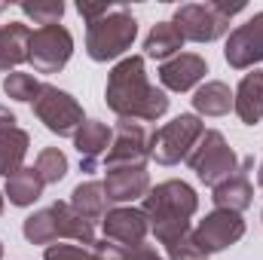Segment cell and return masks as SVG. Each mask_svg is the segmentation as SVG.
Segmentation results:
<instances>
[{"instance_id": "obj_22", "label": "cell", "mask_w": 263, "mask_h": 260, "mask_svg": "<svg viewBox=\"0 0 263 260\" xmlns=\"http://www.w3.org/2000/svg\"><path fill=\"white\" fill-rule=\"evenodd\" d=\"M196 117H227L233 110V89L223 80H205L193 92Z\"/></svg>"}, {"instance_id": "obj_25", "label": "cell", "mask_w": 263, "mask_h": 260, "mask_svg": "<svg viewBox=\"0 0 263 260\" xmlns=\"http://www.w3.org/2000/svg\"><path fill=\"white\" fill-rule=\"evenodd\" d=\"M43 83L34 77V73H22V70H12L3 77V92L12 98V101H25V104H34L37 95H40Z\"/></svg>"}, {"instance_id": "obj_36", "label": "cell", "mask_w": 263, "mask_h": 260, "mask_svg": "<svg viewBox=\"0 0 263 260\" xmlns=\"http://www.w3.org/2000/svg\"><path fill=\"white\" fill-rule=\"evenodd\" d=\"M0 12H6V3H0Z\"/></svg>"}, {"instance_id": "obj_11", "label": "cell", "mask_w": 263, "mask_h": 260, "mask_svg": "<svg viewBox=\"0 0 263 260\" xmlns=\"http://www.w3.org/2000/svg\"><path fill=\"white\" fill-rule=\"evenodd\" d=\"M150 159V135L141 123L135 120H120L114 129V141L101 159L104 169H117V165H147Z\"/></svg>"}, {"instance_id": "obj_19", "label": "cell", "mask_w": 263, "mask_h": 260, "mask_svg": "<svg viewBox=\"0 0 263 260\" xmlns=\"http://www.w3.org/2000/svg\"><path fill=\"white\" fill-rule=\"evenodd\" d=\"M28 43H31V28L25 22L0 25V70L12 73L18 65H25L28 62Z\"/></svg>"}, {"instance_id": "obj_31", "label": "cell", "mask_w": 263, "mask_h": 260, "mask_svg": "<svg viewBox=\"0 0 263 260\" xmlns=\"http://www.w3.org/2000/svg\"><path fill=\"white\" fill-rule=\"evenodd\" d=\"M92 254H95V260H126V248H120L107 239H98L92 245Z\"/></svg>"}, {"instance_id": "obj_14", "label": "cell", "mask_w": 263, "mask_h": 260, "mask_svg": "<svg viewBox=\"0 0 263 260\" xmlns=\"http://www.w3.org/2000/svg\"><path fill=\"white\" fill-rule=\"evenodd\" d=\"M104 196L110 205H129L150 193V172L147 165H117L104 169Z\"/></svg>"}, {"instance_id": "obj_5", "label": "cell", "mask_w": 263, "mask_h": 260, "mask_svg": "<svg viewBox=\"0 0 263 260\" xmlns=\"http://www.w3.org/2000/svg\"><path fill=\"white\" fill-rule=\"evenodd\" d=\"M245 3H181L175 9V28L184 34L190 43H214L230 34L233 15H239Z\"/></svg>"}, {"instance_id": "obj_35", "label": "cell", "mask_w": 263, "mask_h": 260, "mask_svg": "<svg viewBox=\"0 0 263 260\" xmlns=\"http://www.w3.org/2000/svg\"><path fill=\"white\" fill-rule=\"evenodd\" d=\"M3 199H6V196L0 193V214H3Z\"/></svg>"}, {"instance_id": "obj_24", "label": "cell", "mask_w": 263, "mask_h": 260, "mask_svg": "<svg viewBox=\"0 0 263 260\" xmlns=\"http://www.w3.org/2000/svg\"><path fill=\"white\" fill-rule=\"evenodd\" d=\"M31 147V135L18 126L0 129V175L12 178L18 169H25V156Z\"/></svg>"}, {"instance_id": "obj_37", "label": "cell", "mask_w": 263, "mask_h": 260, "mask_svg": "<svg viewBox=\"0 0 263 260\" xmlns=\"http://www.w3.org/2000/svg\"><path fill=\"white\" fill-rule=\"evenodd\" d=\"M0 260H3V242H0Z\"/></svg>"}, {"instance_id": "obj_17", "label": "cell", "mask_w": 263, "mask_h": 260, "mask_svg": "<svg viewBox=\"0 0 263 260\" xmlns=\"http://www.w3.org/2000/svg\"><path fill=\"white\" fill-rule=\"evenodd\" d=\"M114 141V129L101 120H86L80 129L73 132V147L80 153V169L83 172H95L98 162L104 159L107 147Z\"/></svg>"}, {"instance_id": "obj_15", "label": "cell", "mask_w": 263, "mask_h": 260, "mask_svg": "<svg viewBox=\"0 0 263 260\" xmlns=\"http://www.w3.org/2000/svg\"><path fill=\"white\" fill-rule=\"evenodd\" d=\"M251 172H254V156H245V159L239 162L236 175L227 178L223 184H217V187L211 190V202H214V208L236 211V214H242L245 208H251V202H254Z\"/></svg>"}, {"instance_id": "obj_9", "label": "cell", "mask_w": 263, "mask_h": 260, "mask_svg": "<svg viewBox=\"0 0 263 260\" xmlns=\"http://www.w3.org/2000/svg\"><path fill=\"white\" fill-rule=\"evenodd\" d=\"M73 55V37L65 25H46L31 31L28 43V65L34 73H59Z\"/></svg>"}, {"instance_id": "obj_2", "label": "cell", "mask_w": 263, "mask_h": 260, "mask_svg": "<svg viewBox=\"0 0 263 260\" xmlns=\"http://www.w3.org/2000/svg\"><path fill=\"white\" fill-rule=\"evenodd\" d=\"M141 211L150 220V233L156 236L159 245H168L181 236H187L190 217L199 211V196L187 181H162L156 187H150V193L141 199Z\"/></svg>"}, {"instance_id": "obj_28", "label": "cell", "mask_w": 263, "mask_h": 260, "mask_svg": "<svg viewBox=\"0 0 263 260\" xmlns=\"http://www.w3.org/2000/svg\"><path fill=\"white\" fill-rule=\"evenodd\" d=\"M165 260H205V254L199 251V245L193 242V230L175 242L165 245Z\"/></svg>"}, {"instance_id": "obj_3", "label": "cell", "mask_w": 263, "mask_h": 260, "mask_svg": "<svg viewBox=\"0 0 263 260\" xmlns=\"http://www.w3.org/2000/svg\"><path fill=\"white\" fill-rule=\"evenodd\" d=\"M22 233L31 245H46V248L55 245L59 239H70L83 248H92L98 242L95 224L83 220L70 208V202H52L49 208H40V211L28 214L25 224H22Z\"/></svg>"}, {"instance_id": "obj_27", "label": "cell", "mask_w": 263, "mask_h": 260, "mask_svg": "<svg viewBox=\"0 0 263 260\" xmlns=\"http://www.w3.org/2000/svg\"><path fill=\"white\" fill-rule=\"evenodd\" d=\"M18 9L34 18V25L46 28V25H59L65 15V3L62 0H49V3H18Z\"/></svg>"}, {"instance_id": "obj_4", "label": "cell", "mask_w": 263, "mask_h": 260, "mask_svg": "<svg viewBox=\"0 0 263 260\" xmlns=\"http://www.w3.org/2000/svg\"><path fill=\"white\" fill-rule=\"evenodd\" d=\"M138 37V18L126 6H114L104 18L86 25V52L92 62L123 59Z\"/></svg>"}, {"instance_id": "obj_10", "label": "cell", "mask_w": 263, "mask_h": 260, "mask_svg": "<svg viewBox=\"0 0 263 260\" xmlns=\"http://www.w3.org/2000/svg\"><path fill=\"white\" fill-rule=\"evenodd\" d=\"M245 236V220L242 214L236 211H223V208H214L211 214H205L193 230V242L199 245V251L208 257V254H217V251H227L230 245H236L239 239Z\"/></svg>"}, {"instance_id": "obj_13", "label": "cell", "mask_w": 263, "mask_h": 260, "mask_svg": "<svg viewBox=\"0 0 263 260\" xmlns=\"http://www.w3.org/2000/svg\"><path fill=\"white\" fill-rule=\"evenodd\" d=\"M101 230H104V239L120 245V248H129V245H141L147 242V233H150V220L141 208L135 205H117L104 214L101 220Z\"/></svg>"}, {"instance_id": "obj_39", "label": "cell", "mask_w": 263, "mask_h": 260, "mask_svg": "<svg viewBox=\"0 0 263 260\" xmlns=\"http://www.w3.org/2000/svg\"><path fill=\"white\" fill-rule=\"evenodd\" d=\"M205 260H208V257H205Z\"/></svg>"}, {"instance_id": "obj_12", "label": "cell", "mask_w": 263, "mask_h": 260, "mask_svg": "<svg viewBox=\"0 0 263 260\" xmlns=\"http://www.w3.org/2000/svg\"><path fill=\"white\" fill-rule=\"evenodd\" d=\"M223 59L233 70H254L263 62V12H254L248 22L230 31Z\"/></svg>"}, {"instance_id": "obj_21", "label": "cell", "mask_w": 263, "mask_h": 260, "mask_svg": "<svg viewBox=\"0 0 263 260\" xmlns=\"http://www.w3.org/2000/svg\"><path fill=\"white\" fill-rule=\"evenodd\" d=\"M70 208L83 220H89V224L104 220V214L110 211V202L104 196V184L101 181H83V184H77L73 193H70Z\"/></svg>"}, {"instance_id": "obj_7", "label": "cell", "mask_w": 263, "mask_h": 260, "mask_svg": "<svg viewBox=\"0 0 263 260\" xmlns=\"http://www.w3.org/2000/svg\"><path fill=\"white\" fill-rule=\"evenodd\" d=\"M239 162L242 159L227 144L223 132H217V129H205V135L199 138V144L193 147V153L187 156V165L196 172L199 181L205 187H211V190L217 184H223L227 178H233L236 169H239Z\"/></svg>"}, {"instance_id": "obj_29", "label": "cell", "mask_w": 263, "mask_h": 260, "mask_svg": "<svg viewBox=\"0 0 263 260\" xmlns=\"http://www.w3.org/2000/svg\"><path fill=\"white\" fill-rule=\"evenodd\" d=\"M43 260H95V254L83 245H49L43 251Z\"/></svg>"}, {"instance_id": "obj_18", "label": "cell", "mask_w": 263, "mask_h": 260, "mask_svg": "<svg viewBox=\"0 0 263 260\" xmlns=\"http://www.w3.org/2000/svg\"><path fill=\"white\" fill-rule=\"evenodd\" d=\"M233 110L245 126H257L263 120V70L254 67L242 77V83L233 92Z\"/></svg>"}, {"instance_id": "obj_6", "label": "cell", "mask_w": 263, "mask_h": 260, "mask_svg": "<svg viewBox=\"0 0 263 260\" xmlns=\"http://www.w3.org/2000/svg\"><path fill=\"white\" fill-rule=\"evenodd\" d=\"M205 135V123L196 114H181L172 123L159 126L150 135V159H156L159 165H178L187 162V156L193 153L199 138Z\"/></svg>"}, {"instance_id": "obj_34", "label": "cell", "mask_w": 263, "mask_h": 260, "mask_svg": "<svg viewBox=\"0 0 263 260\" xmlns=\"http://www.w3.org/2000/svg\"><path fill=\"white\" fill-rule=\"evenodd\" d=\"M257 184L263 187V162H260V169H257Z\"/></svg>"}, {"instance_id": "obj_23", "label": "cell", "mask_w": 263, "mask_h": 260, "mask_svg": "<svg viewBox=\"0 0 263 260\" xmlns=\"http://www.w3.org/2000/svg\"><path fill=\"white\" fill-rule=\"evenodd\" d=\"M43 178H40V172L34 169V165H25V169H18L12 178H6V187H3V196L9 199V205H15V208H28V205H34L40 196H43Z\"/></svg>"}, {"instance_id": "obj_1", "label": "cell", "mask_w": 263, "mask_h": 260, "mask_svg": "<svg viewBox=\"0 0 263 260\" xmlns=\"http://www.w3.org/2000/svg\"><path fill=\"white\" fill-rule=\"evenodd\" d=\"M104 101L120 120L135 123H156L168 114V95L165 89L147 80L144 55H126L114 65V70L107 73Z\"/></svg>"}, {"instance_id": "obj_16", "label": "cell", "mask_w": 263, "mask_h": 260, "mask_svg": "<svg viewBox=\"0 0 263 260\" xmlns=\"http://www.w3.org/2000/svg\"><path fill=\"white\" fill-rule=\"evenodd\" d=\"M208 73V62L196 52H181L159 65V83L168 92H190Z\"/></svg>"}, {"instance_id": "obj_8", "label": "cell", "mask_w": 263, "mask_h": 260, "mask_svg": "<svg viewBox=\"0 0 263 260\" xmlns=\"http://www.w3.org/2000/svg\"><path fill=\"white\" fill-rule=\"evenodd\" d=\"M34 117L59 138H73V132L86 123L83 104L70 92L52 86V83H43V89L34 101Z\"/></svg>"}, {"instance_id": "obj_38", "label": "cell", "mask_w": 263, "mask_h": 260, "mask_svg": "<svg viewBox=\"0 0 263 260\" xmlns=\"http://www.w3.org/2000/svg\"><path fill=\"white\" fill-rule=\"evenodd\" d=\"M260 220H263V214H260Z\"/></svg>"}, {"instance_id": "obj_33", "label": "cell", "mask_w": 263, "mask_h": 260, "mask_svg": "<svg viewBox=\"0 0 263 260\" xmlns=\"http://www.w3.org/2000/svg\"><path fill=\"white\" fill-rule=\"evenodd\" d=\"M18 120H15V114L6 107V104H0V129H12Z\"/></svg>"}, {"instance_id": "obj_26", "label": "cell", "mask_w": 263, "mask_h": 260, "mask_svg": "<svg viewBox=\"0 0 263 260\" xmlns=\"http://www.w3.org/2000/svg\"><path fill=\"white\" fill-rule=\"evenodd\" d=\"M34 169L40 172L43 184H59V181H65V175H67V156L59 147H43L37 153Z\"/></svg>"}, {"instance_id": "obj_32", "label": "cell", "mask_w": 263, "mask_h": 260, "mask_svg": "<svg viewBox=\"0 0 263 260\" xmlns=\"http://www.w3.org/2000/svg\"><path fill=\"white\" fill-rule=\"evenodd\" d=\"M126 260H165L153 245H147V242H141V245H129L126 248Z\"/></svg>"}, {"instance_id": "obj_20", "label": "cell", "mask_w": 263, "mask_h": 260, "mask_svg": "<svg viewBox=\"0 0 263 260\" xmlns=\"http://www.w3.org/2000/svg\"><path fill=\"white\" fill-rule=\"evenodd\" d=\"M184 34L175 28V22H156L150 28V34L144 37V59H156V62H168L175 55H181L184 49Z\"/></svg>"}, {"instance_id": "obj_30", "label": "cell", "mask_w": 263, "mask_h": 260, "mask_svg": "<svg viewBox=\"0 0 263 260\" xmlns=\"http://www.w3.org/2000/svg\"><path fill=\"white\" fill-rule=\"evenodd\" d=\"M110 9H114V3H89V0H80V3H77V12L86 18V25H92V22L104 18Z\"/></svg>"}]
</instances>
